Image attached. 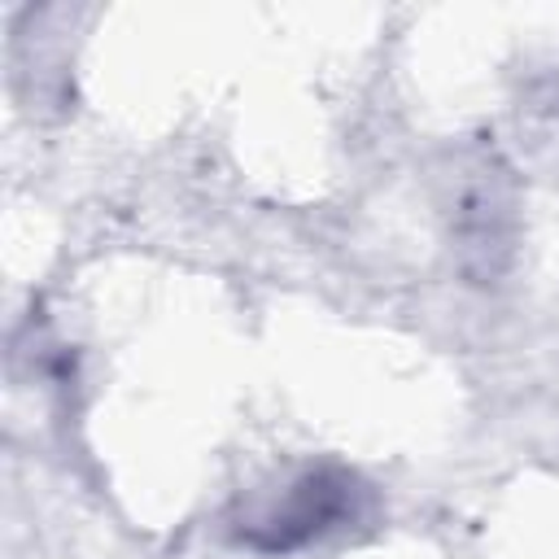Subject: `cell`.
<instances>
[{"label":"cell","instance_id":"cell-1","mask_svg":"<svg viewBox=\"0 0 559 559\" xmlns=\"http://www.w3.org/2000/svg\"><path fill=\"white\" fill-rule=\"evenodd\" d=\"M349 498H354V480L345 472H306L288 489H280V498L262 502V511L245 520L240 537L258 550L306 546L349 511Z\"/></svg>","mask_w":559,"mask_h":559}]
</instances>
